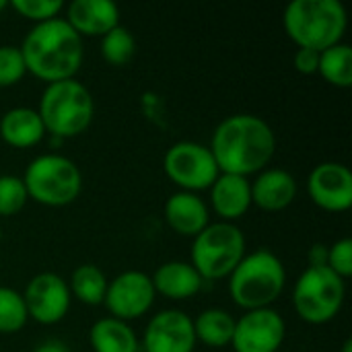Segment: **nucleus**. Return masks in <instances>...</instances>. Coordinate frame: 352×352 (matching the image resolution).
Here are the masks:
<instances>
[{
	"mask_svg": "<svg viewBox=\"0 0 352 352\" xmlns=\"http://www.w3.org/2000/svg\"><path fill=\"white\" fill-rule=\"evenodd\" d=\"M208 148L221 173L250 177L264 171L274 159L276 136L264 118L233 113L214 128Z\"/></svg>",
	"mask_w": 352,
	"mask_h": 352,
	"instance_id": "f257e3e1",
	"label": "nucleus"
},
{
	"mask_svg": "<svg viewBox=\"0 0 352 352\" xmlns=\"http://www.w3.org/2000/svg\"><path fill=\"white\" fill-rule=\"evenodd\" d=\"M19 50L27 72L47 85L74 78L85 56L82 37L66 23L64 16L33 25L23 37Z\"/></svg>",
	"mask_w": 352,
	"mask_h": 352,
	"instance_id": "f03ea898",
	"label": "nucleus"
},
{
	"mask_svg": "<svg viewBox=\"0 0 352 352\" xmlns=\"http://www.w3.org/2000/svg\"><path fill=\"white\" fill-rule=\"evenodd\" d=\"M287 285V268L283 260L266 250L245 254L229 274V297L243 311L266 309L276 303Z\"/></svg>",
	"mask_w": 352,
	"mask_h": 352,
	"instance_id": "7ed1b4c3",
	"label": "nucleus"
},
{
	"mask_svg": "<svg viewBox=\"0 0 352 352\" xmlns=\"http://www.w3.org/2000/svg\"><path fill=\"white\" fill-rule=\"evenodd\" d=\"M349 25L340 0H293L283 12L285 33L297 47L324 52L342 41Z\"/></svg>",
	"mask_w": 352,
	"mask_h": 352,
	"instance_id": "20e7f679",
	"label": "nucleus"
},
{
	"mask_svg": "<svg viewBox=\"0 0 352 352\" xmlns=\"http://www.w3.org/2000/svg\"><path fill=\"white\" fill-rule=\"evenodd\" d=\"M37 113L45 134L54 138H74L82 134L95 118V101L91 91L76 78L45 85Z\"/></svg>",
	"mask_w": 352,
	"mask_h": 352,
	"instance_id": "39448f33",
	"label": "nucleus"
},
{
	"mask_svg": "<svg viewBox=\"0 0 352 352\" xmlns=\"http://www.w3.org/2000/svg\"><path fill=\"white\" fill-rule=\"evenodd\" d=\"M21 179L29 200L52 208L72 204L82 190V173L78 165L60 153H43L35 157Z\"/></svg>",
	"mask_w": 352,
	"mask_h": 352,
	"instance_id": "423d86ee",
	"label": "nucleus"
},
{
	"mask_svg": "<svg viewBox=\"0 0 352 352\" xmlns=\"http://www.w3.org/2000/svg\"><path fill=\"white\" fill-rule=\"evenodd\" d=\"M245 235L235 223H210L192 241L190 264L204 280L229 278L245 256Z\"/></svg>",
	"mask_w": 352,
	"mask_h": 352,
	"instance_id": "0eeeda50",
	"label": "nucleus"
},
{
	"mask_svg": "<svg viewBox=\"0 0 352 352\" xmlns=\"http://www.w3.org/2000/svg\"><path fill=\"white\" fill-rule=\"evenodd\" d=\"M346 285L328 266H307L293 287V307L297 316L314 326L334 320L344 303Z\"/></svg>",
	"mask_w": 352,
	"mask_h": 352,
	"instance_id": "6e6552de",
	"label": "nucleus"
},
{
	"mask_svg": "<svg viewBox=\"0 0 352 352\" xmlns=\"http://www.w3.org/2000/svg\"><path fill=\"white\" fill-rule=\"evenodd\" d=\"M163 171L182 192L194 194L210 190L221 173L210 148L196 140L173 142L163 155Z\"/></svg>",
	"mask_w": 352,
	"mask_h": 352,
	"instance_id": "1a4fd4ad",
	"label": "nucleus"
},
{
	"mask_svg": "<svg viewBox=\"0 0 352 352\" xmlns=\"http://www.w3.org/2000/svg\"><path fill=\"white\" fill-rule=\"evenodd\" d=\"M155 295L151 274L142 270H124L107 283L103 303L111 318L132 322L151 311Z\"/></svg>",
	"mask_w": 352,
	"mask_h": 352,
	"instance_id": "9d476101",
	"label": "nucleus"
},
{
	"mask_svg": "<svg viewBox=\"0 0 352 352\" xmlns=\"http://www.w3.org/2000/svg\"><path fill=\"white\" fill-rule=\"evenodd\" d=\"M285 338L287 324L276 309H252L235 320L231 349L235 352H280Z\"/></svg>",
	"mask_w": 352,
	"mask_h": 352,
	"instance_id": "9b49d317",
	"label": "nucleus"
},
{
	"mask_svg": "<svg viewBox=\"0 0 352 352\" xmlns=\"http://www.w3.org/2000/svg\"><path fill=\"white\" fill-rule=\"evenodd\" d=\"M23 301L29 320L43 326H52L66 318L72 303V295L68 289V280H64L60 274L39 272L27 283Z\"/></svg>",
	"mask_w": 352,
	"mask_h": 352,
	"instance_id": "f8f14e48",
	"label": "nucleus"
},
{
	"mask_svg": "<svg viewBox=\"0 0 352 352\" xmlns=\"http://www.w3.org/2000/svg\"><path fill=\"white\" fill-rule=\"evenodd\" d=\"M140 346L144 352H194V320L182 309H163L148 320Z\"/></svg>",
	"mask_w": 352,
	"mask_h": 352,
	"instance_id": "ddd939ff",
	"label": "nucleus"
},
{
	"mask_svg": "<svg viewBox=\"0 0 352 352\" xmlns=\"http://www.w3.org/2000/svg\"><path fill=\"white\" fill-rule=\"evenodd\" d=\"M307 194L316 206L328 212H344L352 206V173L344 163L324 161L307 177Z\"/></svg>",
	"mask_w": 352,
	"mask_h": 352,
	"instance_id": "4468645a",
	"label": "nucleus"
},
{
	"mask_svg": "<svg viewBox=\"0 0 352 352\" xmlns=\"http://www.w3.org/2000/svg\"><path fill=\"white\" fill-rule=\"evenodd\" d=\"M64 19L80 37H103L120 25V8L113 0H72Z\"/></svg>",
	"mask_w": 352,
	"mask_h": 352,
	"instance_id": "2eb2a0df",
	"label": "nucleus"
},
{
	"mask_svg": "<svg viewBox=\"0 0 352 352\" xmlns=\"http://www.w3.org/2000/svg\"><path fill=\"white\" fill-rule=\"evenodd\" d=\"M297 192L299 186L291 171L266 167L264 171L256 173L252 182V204L268 212H278L295 202Z\"/></svg>",
	"mask_w": 352,
	"mask_h": 352,
	"instance_id": "dca6fc26",
	"label": "nucleus"
},
{
	"mask_svg": "<svg viewBox=\"0 0 352 352\" xmlns=\"http://www.w3.org/2000/svg\"><path fill=\"white\" fill-rule=\"evenodd\" d=\"M165 223L171 231L182 237H196L210 225V210L204 198L194 192H175L165 200L163 206Z\"/></svg>",
	"mask_w": 352,
	"mask_h": 352,
	"instance_id": "f3484780",
	"label": "nucleus"
},
{
	"mask_svg": "<svg viewBox=\"0 0 352 352\" xmlns=\"http://www.w3.org/2000/svg\"><path fill=\"white\" fill-rule=\"evenodd\" d=\"M212 210L225 223H235L252 208V179L233 173H219L210 186Z\"/></svg>",
	"mask_w": 352,
	"mask_h": 352,
	"instance_id": "a211bd4d",
	"label": "nucleus"
},
{
	"mask_svg": "<svg viewBox=\"0 0 352 352\" xmlns=\"http://www.w3.org/2000/svg\"><path fill=\"white\" fill-rule=\"evenodd\" d=\"M155 293L171 301H186L202 291L204 278L190 262L171 260L161 264L151 276Z\"/></svg>",
	"mask_w": 352,
	"mask_h": 352,
	"instance_id": "6ab92c4d",
	"label": "nucleus"
},
{
	"mask_svg": "<svg viewBox=\"0 0 352 352\" xmlns=\"http://www.w3.org/2000/svg\"><path fill=\"white\" fill-rule=\"evenodd\" d=\"M0 138L14 148H31L45 138L43 122L33 107H12L0 118Z\"/></svg>",
	"mask_w": 352,
	"mask_h": 352,
	"instance_id": "aec40b11",
	"label": "nucleus"
},
{
	"mask_svg": "<svg viewBox=\"0 0 352 352\" xmlns=\"http://www.w3.org/2000/svg\"><path fill=\"white\" fill-rule=\"evenodd\" d=\"M89 344L93 352H138L140 340L128 322L111 316L99 318L89 330Z\"/></svg>",
	"mask_w": 352,
	"mask_h": 352,
	"instance_id": "412c9836",
	"label": "nucleus"
},
{
	"mask_svg": "<svg viewBox=\"0 0 352 352\" xmlns=\"http://www.w3.org/2000/svg\"><path fill=\"white\" fill-rule=\"evenodd\" d=\"M233 332H235V318L221 307H208L200 311L198 318L194 320L196 342H202L210 349L231 346Z\"/></svg>",
	"mask_w": 352,
	"mask_h": 352,
	"instance_id": "4be33fe9",
	"label": "nucleus"
},
{
	"mask_svg": "<svg viewBox=\"0 0 352 352\" xmlns=\"http://www.w3.org/2000/svg\"><path fill=\"white\" fill-rule=\"evenodd\" d=\"M109 278L97 264H80L72 270L68 289L70 295L85 305H101Z\"/></svg>",
	"mask_w": 352,
	"mask_h": 352,
	"instance_id": "5701e85b",
	"label": "nucleus"
},
{
	"mask_svg": "<svg viewBox=\"0 0 352 352\" xmlns=\"http://www.w3.org/2000/svg\"><path fill=\"white\" fill-rule=\"evenodd\" d=\"M318 72L330 85L338 89L352 87V47L349 43L340 41L324 52H320Z\"/></svg>",
	"mask_w": 352,
	"mask_h": 352,
	"instance_id": "b1692460",
	"label": "nucleus"
},
{
	"mask_svg": "<svg viewBox=\"0 0 352 352\" xmlns=\"http://www.w3.org/2000/svg\"><path fill=\"white\" fill-rule=\"evenodd\" d=\"M134 54H136V37L124 25L113 27L101 37V56L109 64L124 66L134 58Z\"/></svg>",
	"mask_w": 352,
	"mask_h": 352,
	"instance_id": "393cba45",
	"label": "nucleus"
},
{
	"mask_svg": "<svg viewBox=\"0 0 352 352\" xmlns=\"http://www.w3.org/2000/svg\"><path fill=\"white\" fill-rule=\"evenodd\" d=\"M29 322L23 293L0 285V334H16Z\"/></svg>",
	"mask_w": 352,
	"mask_h": 352,
	"instance_id": "a878e982",
	"label": "nucleus"
},
{
	"mask_svg": "<svg viewBox=\"0 0 352 352\" xmlns=\"http://www.w3.org/2000/svg\"><path fill=\"white\" fill-rule=\"evenodd\" d=\"M29 202L25 184L19 175L4 173L0 175V217L19 214Z\"/></svg>",
	"mask_w": 352,
	"mask_h": 352,
	"instance_id": "bb28decb",
	"label": "nucleus"
},
{
	"mask_svg": "<svg viewBox=\"0 0 352 352\" xmlns=\"http://www.w3.org/2000/svg\"><path fill=\"white\" fill-rule=\"evenodd\" d=\"M27 74L23 54L19 45L4 43L0 45V89L16 85Z\"/></svg>",
	"mask_w": 352,
	"mask_h": 352,
	"instance_id": "cd10ccee",
	"label": "nucleus"
},
{
	"mask_svg": "<svg viewBox=\"0 0 352 352\" xmlns=\"http://www.w3.org/2000/svg\"><path fill=\"white\" fill-rule=\"evenodd\" d=\"M21 16L37 23L56 19L60 14V10L64 8L62 0H12L8 2Z\"/></svg>",
	"mask_w": 352,
	"mask_h": 352,
	"instance_id": "c85d7f7f",
	"label": "nucleus"
},
{
	"mask_svg": "<svg viewBox=\"0 0 352 352\" xmlns=\"http://www.w3.org/2000/svg\"><path fill=\"white\" fill-rule=\"evenodd\" d=\"M328 268L342 280L352 276V239L342 237L328 245Z\"/></svg>",
	"mask_w": 352,
	"mask_h": 352,
	"instance_id": "c756f323",
	"label": "nucleus"
},
{
	"mask_svg": "<svg viewBox=\"0 0 352 352\" xmlns=\"http://www.w3.org/2000/svg\"><path fill=\"white\" fill-rule=\"evenodd\" d=\"M293 64H295V70H297V72H301V74H314V72H318L320 52L309 50V47H299V50L295 52Z\"/></svg>",
	"mask_w": 352,
	"mask_h": 352,
	"instance_id": "7c9ffc66",
	"label": "nucleus"
},
{
	"mask_svg": "<svg viewBox=\"0 0 352 352\" xmlns=\"http://www.w3.org/2000/svg\"><path fill=\"white\" fill-rule=\"evenodd\" d=\"M307 262L309 266L318 268V266H328V245L326 243H316L309 248L307 254Z\"/></svg>",
	"mask_w": 352,
	"mask_h": 352,
	"instance_id": "2f4dec72",
	"label": "nucleus"
},
{
	"mask_svg": "<svg viewBox=\"0 0 352 352\" xmlns=\"http://www.w3.org/2000/svg\"><path fill=\"white\" fill-rule=\"evenodd\" d=\"M33 352H70L66 349V344L62 340H56V338H50V340H43L41 344H37Z\"/></svg>",
	"mask_w": 352,
	"mask_h": 352,
	"instance_id": "473e14b6",
	"label": "nucleus"
},
{
	"mask_svg": "<svg viewBox=\"0 0 352 352\" xmlns=\"http://www.w3.org/2000/svg\"><path fill=\"white\" fill-rule=\"evenodd\" d=\"M342 352H352V338H346L342 342Z\"/></svg>",
	"mask_w": 352,
	"mask_h": 352,
	"instance_id": "72a5a7b5",
	"label": "nucleus"
},
{
	"mask_svg": "<svg viewBox=\"0 0 352 352\" xmlns=\"http://www.w3.org/2000/svg\"><path fill=\"white\" fill-rule=\"evenodd\" d=\"M6 6H8V2H6V0H0V12H2V10H4Z\"/></svg>",
	"mask_w": 352,
	"mask_h": 352,
	"instance_id": "f704fd0d",
	"label": "nucleus"
},
{
	"mask_svg": "<svg viewBox=\"0 0 352 352\" xmlns=\"http://www.w3.org/2000/svg\"><path fill=\"white\" fill-rule=\"evenodd\" d=\"M0 241H2V227H0Z\"/></svg>",
	"mask_w": 352,
	"mask_h": 352,
	"instance_id": "c9c22d12",
	"label": "nucleus"
}]
</instances>
